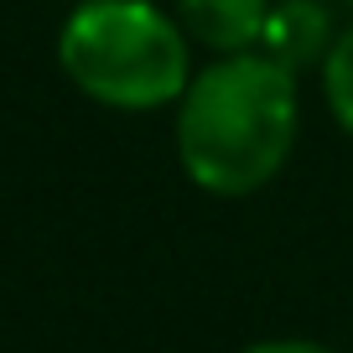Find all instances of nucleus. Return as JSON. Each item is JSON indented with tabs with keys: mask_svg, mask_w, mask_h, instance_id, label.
<instances>
[{
	"mask_svg": "<svg viewBox=\"0 0 353 353\" xmlns=\"http://www.w3.org/2000/svg\"><path fill=\"white\" fill-rule=\"evenodd\" d=\"M348 6H353V0H348Z\"/></svg>",
	"mask_w": 353,
	"mask_h": 353,
	"instance_id": "0eeeda50",
	"label": "nucleus"
},
{
	"mask_svg": "<svg viewBox=\"0 0 353 353\" xmlns=\"http://www.w3.org/2000/svg\"><path fill=\"white\" fill-rule=\"evenodd\" d=\"M276 0H172V16L192 47H208L213 57L223 52H250L260 42V26Z\"/></svg>",
	"mask_w": 353,
	"mask_h": 353,
	"instance_id": "20e7f679",
	"label": "nucleus"
},
{
	"mask_svg": "<svg viewBox=\"0 0 353 353\" xmlns=\"http://www.w3.org/2000/svg\"><path fill=\"white\" fill-rule=\"evenodd\" d=\"M317 78H322V99H327L332 120H338L343 135L353 141V21L343 26L338 42L327 47V57H322Z\"/></svg>",
	"mask_w": 353,
	"mask_h": 353,
	"instance_id": "39448f33",
	"label": "nucleus"
},
{
	"mask_svg": "<svg viewBox=\"0 0 353 353\" xmlns=\"http://www.w3.org/2000/svg\"><path fill=\"white\" fill-rule=\"evenodd\" d=\"M176 161L208 198H250L291 161L301 125V83L265 52H223L192 73L172 104Z\"/></svg>",
	"mask_w": 353,
	"mask_h": 353,
	"instance_id": "f257e3e1",
	"label": "nucleus"
},
{
	"mask_svg": "<svg viewBox=\"0 0 353 353\" xmlns=\"http://www.w3.org/2000/svg\"><path fill=\"white\" fill-rule=\"evenodd\" d=\"M244 353H332V348L312 338H265V343H250Z\"/></svg>",
	"mask_w": 353,
	"mask_h": 353,
	"instance_id": "423d86ee",
	"label": "nucleus"
},
{
	"mask_svg": "<svg viewBox=\"0 0 353 353\" xmlns=\"http://www.w3.org/2000/svg\"><path fill=\"white\" fill-rule=\"evenodd\" d=\"M68 83L104 110H166L192 83V37L156 0H78L57 32Z\"/></svg>",
	"mask_w": 353,
	"mask_h": 353,
	"instance_id": "f03ea898",
	"label": "nucleus"
},
{
	"mask_svg": "<svg viewBox=\"0 0 353 353\" xmlns=\"http://www.w3.org/2000/svg\"><path fill=\"white\" fill-rule=\"evenodd\" d=\"M338 32L343 26L332 21L327 0H276L270 16H265V26H260L254 52L276 57L281 68H291V73L301 78V73H312V68H322V57L338 42Z\"/></svg>",
	"mask_w": 353,
	"mask_h": 353,
	"instance_id": "7ed1b4c3",
	"label": "nucleus"
}]
</instances>
